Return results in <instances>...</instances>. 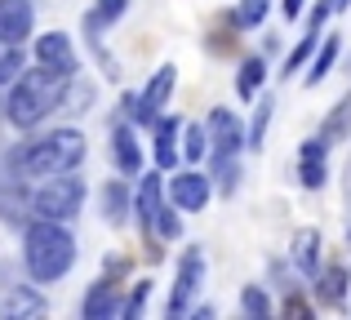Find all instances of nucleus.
<instances>
[{
    "label": "nucleus",
    "mask_w": 351,
    "mask_h": 320,
    "mask_svg": "<svg viewBox=\"0 0 351 320\" xmlns=\"http://www.w3.org/2000/svg\"><path fill=\"white\" fill-rule=\"evenodd\" d=\"M67 85H71L67 71H53V67H45V62H36V71L23 67V76L14 80L9 103H5L9 125H14V130H36L45 116H53L67 103Z\"/></svg>",
    "instance_id": "f257e3e1"
},
{
    "label": "nucleus",
    "mask_w": 351,
    "mask_h": 320,
    "mask_svg": "<svg viewBox=\"0 0 351 320\" xmlns=\"http://www.w3.org/2000/svg\"><path fill=\"white\" fill-rule=\"evenodd\" d=\"M23 262L27 276L36 285H53L71 271L76 262V236L67 232V223H53V218H36L23 232Z\"/></svg>",
    "instance_id": "f03ea898"
},
{
    "label": "nucleus",
    "mask_w": 351,
    "mask_h": 320,
    "mask_svg": "<svg viewBox=\"0 0 351 320\" xmlns=\"http://www.w3.org/2000/svg\"><path fill=\"white\" fill-rule=\"evenodd\" d=\"M80 160H85V134L80 130H53L45 138L27 143L14 156V169H18V178H53V173L80 169Z\"/></svg>",
    "instance_id": "7ed1b4c3"
},
{
    "label": "nucleus",
    "mask_w": 351,
    "mask_h": 320,
    "mask_svg": "<svg viewBox=\"0 0 351 320\" xmlns=\"http://www.w3.org/2000/svg\"><path fill=\"white\" fill-rule=\"evenodd\" d=\"M85 205V178H76V169L40 178V187L32 191V214L36 218H53V223H71Z\"/></svg>",
    "instance_id": "20e7f679"
},
{
    "label": "nucleus",
    "mask_w": 351,
    "mask_h": 320,
    "mask_svg": "<svg viewBox=\"0 0 351 320\" xmlns=\"http://www.w3.org/2000/svg\"><path fill=\"white\" fill-rule=\"evenodd\" d=\"M173 85H178V67H173V62H165V67L152 76V85H147L143 94H125V112L134 116L138 125H156V116L165 112Z\"/></svg>",
    "instance_id": "39448f33"
},
{
    "label": "nucleus",
    "mask_w": 351,
    "mask_h": 320,
    "mask_svg": "<svg viewBox=\"0 0 351 320\" xmlns=\"http://www.w3.org/2000/svg\"><path fill=\"white\" fill-rule=\"evenodd\" d=\"M205 271H209L205 249L191 245V249L178 258V276H173V294H169V316H187L191 312V298L205 289Z\"/></svg>",
    "instance_id": "423d86ee"
},
{
    "label": "nucleus",
    "mask_w": 351,
    "mask_h": 320,
    "mask_svg": "<svg viewBox=\"0 0 351 320\" xmlns=\"http://www.w3.org/2000/svg\"><path fill=\"white\" fill-rule=\"evenodd\" d=\"M209 196H214V187H209V178L200 169H182L169 178V200L173 209H187V214H200V209L209 205Z\"/></svg>",
    "instance_id": "0eeeda50"
},
{
    "label": "nucleus",
    "mask_w": 351,
    "mask_h": 320,
    "mask_svg": "<svg viewBox=\"0 0 351 320\" xmlns=\"http://www.w3.org/2000/svg\"><path fill=\"white\" fill-rule=\"evenodd\" d=\"M205 130H209V151H214V156H240L245 130H240V116H236V112H227V107H214Z\"/></svg>",
    "instance_id": "6e6552de"
},
{
    "label": "nucleus",
    "mask_w": 351,
    "mask_h": 320,
    "mask_svg": "<svg viewBox=\"0 0 351 320\" xmlns=\"http://www.w3.org/2000/svg\"><path fill=\"white\" fill-rule=\"evenodd\" d=\"M36 62H45V67H53V71H67V76H76V67H80L67 32H45L40 40H36Z\"/></svg>",
    "instance_id": "1a4fd4ad"
},
{
    "label": "nucleus",
    "mask_w": 351,
    "mask_h": 320,
    "mask_svg": "<svg viewBox=\"0 0 351 320\" xmlns=\"http://www.w3.org/2000/svg\"><path fill=\"white\" fill-rule=\"evenodd\" d=\"M36 27V9L32 0H0V40L23 45Z\"/></svg>",
    "instance_id": "9d476101"
},
{
    "label": "nucleus",
    "mask_w": 351,
    "mask_h": 320,
    "mask_svg": "<svg viewBox=\"0 0 351 320\" xmlns=\"http://www.w3.org/2000/svg\"><path fill=\"white\" fill-rule=\"evenodd\" d=\"M112 156H116V169L120 173H129V178L143 173V147H138V138H134V125L120 121L116 130H112Z\"/></svg>",
    "instance_id": "9b49d317"
},
{
    "label": "nucleus",
    "mask_w": 351,
    "mask_h": 320,
    "mask_svg": "<svg viewBox=\"0 0 351 320\" xmlns=\"http://www.w3.org/2000/svg\"><path fill=\"white\" fill-rule=\"evenodd\" d=\"M325 151H329V143L320 138H307L302 143V151H298V178H302V187H325Z\"/></svg>",
    "instance_id": "f8f14e48"
},
{
    "label": "nucleus",
    "mask_w": 351,
    "mask_h": 320,
    "mask_svg": "<svg viewBox=\"0 0 351 320\" xmlns=\"http://www.w3.org/2000/svg\"><path fill=\"white\" fill-rule=\"evenodd\" d=\"M160 196H165L160 173H143V178H138V191H134V214H138V223H143V227H156Z\"/></svg>",
    "instance_id": "ddd939ff"
},
{
    "label": "nucleus",
    "mask_w": 351,
    "mask_h": 320,
    "mask_svg": "<svg viewBox=\"0 0 351 320\" xmlns=\"http://www.w3.org/2000/svg\"><path fill=\"white\" fill-rule=\"evenodd\" d=\"M178 130H182V121L178 116H156V164L160 169H173L178 164Z\"/></svg>",
    "instance_id": "4468645a"
},
{
    "label": "nucleus",
    "mask_w": 351,
    "mask_h": 320,
    "mask_svg": "<svg viewBox=\"0 0 351 320\" xmlns=\"http://www.w3.org/2000/svg\"><path fill=\"white\" fill-rule=\"evenodd\" d=\"M293 267H298L302 276H316V267H320V232L316 227H302V232L293 236Z\"/></svg>",
    "instance_id": "2eb2a0df"
},
{
    "label": "nucleus",
    "mask_w": 351,
    "mask_h": 320,
    "mask_svg": "<svg viewBox=\"0 0 351 320\" xmlns=\"http://www.w3.org/2000/svg\"><path fill=\"white\" fill-rule=\"evenodd\" d=\"M125 9H129V0H98V5L89 9L85 27H89V36H94V45H98V36H103L116 18H125Z\"/></svg>",
    "instance_id": "dca6fc26"
},
{
    "label": "nucleus",
    "mask_w": 351,
    "mask_h": 320,
    "mask_svg": "<svg viewBox=\"0 0 351 320\" xmlns=\"http://www.w3.org/2000/svg\"><path fill=\"white\" fill-rule=\"evenodd\" d=\"M0 312H5V316H45V298L36 294L32 285H18L14 294L0 303Z\"/></svg>",
    "instance_id": "f3484780"
},
{
    "label": "nucleus",
    "mask_w": 351,
    "mask_h": 320,
    "mask_svg": "<svg viewBox=\"0 0 351 320\" xmlns=\"http://www.w3.org/2000/svg\"><path fill=\"white\" fill-rule=\"evenodd\" d=\"M347 134H351V94H347V98H338L334 112H329V121L320 125V138H325L329 147H334V143H343Z\"/></svg>",
    "instance_id": "a211bd4d"
},
{
    "label": "nucleus",
    "mask_w": 351,
    "mask_h": 320,
    "mask_svg": "<svg viewBox=\"0 0 351 320\" xmlns=\"http://www.w3.org/2000/svg\"><path fill=\"white\" fill-rule=\"evenodd\" d=\"M338 49H343V45H338V36H325V40H320V49L311 53V71H307V89L311 85H320V80L329 76V71H334V62H338Z\"/></svg>",
    "instance_id": "6ab92c4d"
},
{
    "label": "nucleus",
    "mask_w": 351,
    "mask_h": 320,
    "mask_svg": "<svg viewBox=\"0 0 351 320\" xmlns=\"http://www.w3.org/2000/svg\"><path fill=\"white\" fill-rule=\"evenodd\" d=\"M80 312H85V320H107V316H120V303H116L112 285H94Z\"/></svg>",
    "instance_id": "aec40b11"
},
{
    "label": "nucleus",
    "mask_w": 351,
    "mask_h": 320,
    "mask_svg": "<svg viewBox=\"0 0 351 320\" xmlns=\"http://www.w3.org/2000/svg\"><path fill=\"white\" fill-rule=\"evenodd\" d=\"M103 205H107V223H116V227H120V223L129 218V209H134V196H129L125 182H107Z\"/></svg>",
    "instance_id": "412c9836"
},
{
    "label": "nucleus",
    "mask_w": 351,
    "mask_h": 320,
    "mask_svg": "<svg viewBox=\"0 0 351 320\" xmlns=\"http://www.w3.org/2000/svg\"><path fill=\"white\" fill-rule=\"evenodd\" d=\"M263 76H267V62L258 58V53H254V58H245V62H240V71H236V94L240 98H254L258 85H263Z\"/></svg>",
    "instance_id": "4be33fe9"
},
{
    "label": "nucleus",
    "mask_w": 351,
    "mask_h": 320,
    "mask_svg": "<svg viewBox=\"0 0 351 320\" xmlns=\"http://www.w3.org/2000/svg\"><path fill=\"white\" fill-rule=\"evenodd\" d=\"M23 45H9V40H0V85H14L18 76H23Z\"/></svg>",
    "instance_id": "5701e85b"
},
{
    "label": "nucleus",
    "mask_w": 351,
    "mask_h": 320,
    "mask_svg": "<svg viewBox=\"0 0 351 320\" xmlns=\"http://www.w3.org/2000/svg\"><path fill=\"white\" fill-rule=\"evenodd\" d=\"M320 49V36L316 32H302V40L293 45V53L285 58V76H293V71H302V62H311V53Z\"/></svg>",
    "instance_id": "b1692460"
},
{
    "label": "nucleus",
    "mask_w": 351,
    "mask_h": 320,
    "mask_svg": "<svg viewBox=\"0 0 351 320\" xmlns=\"http://www.w3.org/2000/svg\"><path fill=\"white\" fill-rule=\"evenodd\" d=\"M205 151H209V130L205 125H187V130H182V156L205 160Z\"/></svg>",
    "instance_id": "393cba45"
},
{
    "label": "nucleus",
    "mask_w": 351,
    "mask_h": 320,
    "mask_svg": "<svg viewBox=\"0 0 351 320\" xmlns=\"http://www.w3.org/2000/svg\"><path fill=\"white\" fill-rule=\"evenodd\" d=\"M267 5L271 0H240V9H236V27H258L267 18Z\"/></svg>",
    "instance_id": "a878e982"
},
{
    "label": "nucleus",
    "mask_w": 351,
    "mask_h": 320,
    "mask_svg": "<svg viewBox=\"0 0 351 320\" xmlns=\"http://www.w3.org/2000/svg\"><path fill=\"white\" fill-rule=\"evenodd\" d=\"M343 285H351V276L343 267L325 271V280H320V298H325V303H338V298H343Z\"/></svg>",
    "instance_id": "bb28decb"
},
{
    "label": "nucleus",
    "mask_w": 351,
    "mask_h": 320,
    "mask_svg": "<svg viewBox=\"0 0 351 320\" xmlns=\"http://www.w3.org/2000/svg\"><path fill=\"white\" fill-rule=\"evenodd\" d=\"M156 232H160L165 241H178L182 236V223H178V214H173L169 205H160V214H156Z\"/></svg>",
    "instance_id": "cd10ccee"
},
{
    "label": "nucleus",
    "mask_w": 351,
    "mask_h": 320,
    "mask_svg": "<svg viewBox=\"0 0 351 320\" xmlns=\"http://www.w3.org/2000/svg\"><path fill=\"white\" fill-rule=\"evenodd\" d=\"M271 107H276V103H263V107H258L254 130H249V147H263V138H267V121H271Z\"/></svg>",
    "instance_id": "c85d7f7f"
},
{
    "label": "nucleus",
    "mask_w": 351,
    "mask_h": 320,
    "mask_svg": "<svg viewBox=\"0 0 351 320\" xmlns=\"http://www.w3.org/2000/svg\"><path fill=\"white\" fill-rule=\"evenodd\" d=\"M240 303H245L249 316H271V303L263 298V289H245V298H240Z\"/></svg>",
    "instance_id": "c756f323"
},
{
    "label": "nucleus",
    "mask_w": 351,
    "mask_h": 320,
    "mask_svg": "<svg viewBox=\"0 0 351 320\" xmlns=\"http://www.w3.org/2000/svg\"><path fill=\"white\" fill-rule=\"evenodd\" d=\"M143 303H147V280L134 289V294H129V303L120 307V312H125V316H138V312H143Z\"/></svg>",
    "instance_id": "7c9ffc66"
},
{
    "label": "nucleus",
    "mask_w": 351,
    "mask_h": 320,
    "mask_svg": "<svg viewBox=\"0 0 351 320\" xmlns=\"http://www.w3.org/2000/svg\"><path fill=\"white\" fill-rule=\"evenodd\" d=\"M302 5H307V0H285L280 9H285V18H298V14H302Z\"/></svg>",
    "instance_id": "2f4dec72"
},
{
    "label": "nucleus",
    "mask_w": 351,
    "mask_h": 320,
    "mask_svg": "<svg viewBox=\"0 0 351 320\" xmlns=\"http://www.w3.org/2000/svg\"><path fill=\"white\" fill-rule=\"evenodd\" d=\"M347 241H351V223H347Z\"/></svg>",
    "instance_id": "473e14b6"
}]
</instances>
